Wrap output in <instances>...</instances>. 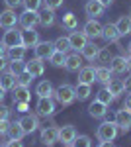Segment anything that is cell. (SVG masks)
<instances>
[{"label": "cell", "instance_id": "cell-10", "mask_svg": "<svg viewBox=\"0 0 131 147\" xmlns=\"http://www.w3.org/2000/svg\"><path fill=\"white\" fill-rule=\"evenodd\" d=\"M26 71L32 75L33 79H37V77H41L45 73V63L43 59H39V57H35V59H32L30 63H26Z\"/></svg>", "mask_w": 131, "mask_h": 147}, {"label": "cell", "instance_id": "cell-52", "mask_svg": "<svg viewBox=\"0 0 131 147\" xmlns=\"http://www.w3.org/2000/svg\"><path fill=\"white\" fill-rule=\"evenodd\" d=\"M4 96H6V90H4V88H2V86H0V104H2V102H4Z\"/></svg>", "mask_w": 131, "mask_h": 147}, {"label": "cell", "instance_id": "cell-27", "mask_svg": "<svg viewBox=\"0 0 131 147\" xmlns=\"http://www.w3.org/2000/svg\"><path fill=\"white\" fill-rule=\"evenodd\" d=\"M16 84H18V82H16V75H12L10 71L0 75V86H2L4 90H12Z\"/></svg>", "mask_w": 131, "mask_h": 147}, {"label": "cell", "instance_id": "cell-40", "mask_svg": "<svg viewBox=\"0 0 131 147\" xmlns=\"http://www.w3.org/2000/svg\"><path fill=\"white\" fill-rule=\"evenodd\" d=\"M63 28H67V30H75V28H77V16L69 12V14L65 16V20H63Z\"/></svg>", "mask_w": 131, "mask_h": 147}, {"label": "cell", "instance_id": "cell-43", "mask_svg": "<svg viewBox=\"0 0 131 147\" xmlns=\"http://www.w3.org/2000/svg\"><path fill=\"white\" fill-rule=\"evenodd\" d=\"M8 118H10V108L0 104V120H8Z\"/></svg>", "mask_w": 131, "mask_h": 147}, {"label": "cell", "instance_id": "cell-18", "mask_svg": "<svg viewBox=\"0 0 131 147\" xmlns=\"http://www.w3.org/2000/svg\"><path fill=\"white\" fill-rule=\"evenodd\" d=\"M69 41H71V49H77V51H80L82 47L86 45L88 37L82 32H73V34L69 35Z\"/></svg>", "mask_w": 131, "mask_h": 147}, {"label": "cell", "instance_id": "cell-34", "mask_svg": "<svg viewBox=\"0 0 131 147\" xmlns=\"http://www.w3.org/2000/svg\"><path fill=\"white\" fill-rule=\"evenodd\" d=\"M65 59H67L65 53H61V51H55L53 55L49 57V63H51L53 67H65Z\"/></svg>", "mask_w": 131, "mask_h": 147}, {"label": "cell", "instance_id": "cell-50", "mask_svg": "<svg viewBox=\"0 0 131 147\" xmlns=\"http://www.w3.org/2000/svg\"><path fill=\"white\" fill-rule=\"evenodd\" d=\"M6 57V47H4V43L0 41V59H4Z\"/></svg>", "mask_w": 131, "mask_h": 147}, {"label": "cell", "instance_id": "cell-21", "mask_svg": "<svg viewBox=\"0 0 131 147\" xmlns=\"http://www.w3.org/2000/svg\"><path fill=\"white\" fill-rule=\"evenodd\" d=\"M12 96H14V102H30V90L28 86H22V84H16L12 88Z\"/></svg>", "mask_w": 131, "mask_h": 147}, {"label": "cell", "instance_id": "cell-51", "mask_svg": "<svg viewBox=\"0 0 131 147\" xmlns=\"http://www.w3.org/2000/svg\"><path fill=\"white\" fill-rule=\"evenodd\" d=\"M98 2L104 6V8H106V6H112V2H114V0H98Z\"/></svg>", "mask_w": 131, "mask_h": 147}, {"label": "cell", "instance_id": "cell-38", "mask_svg": "<svg viewBox=\"0 0 131 147\" xmlns=\"http://www.w3.org/2000/svg\"><path fill=\"white\" fill-rule=\"evenodd\" d=\"M8 65H10V73H12V75H16V77H18L20 73L26 71V63H24V61H10Z\"/></svg>", "mask_w": 131, "mask_h": 147}, {"label": "cell", "instance_id": "cell-13", "mask_svg": "<svg viewBox=\"0 0 131 147\" xmlns=\"http://www.w3.org/2000/svg\"><path fill=\"white\" fill-rule=\"evenodd\" d=\"M39 43V32H35V28L33 30H24L22 32V45L28 49V47H35Z\"/></svg>", "mask_w": 131, "mask_h": 147}, {"label": "cell", "instance_id": "cell-46", "mask_svg": "<svg viewBox=\"0 0 131 147\" xmlns=\"http://www.w3.org/2000/svg\"><path fill=\"white\" fill-rule=\"evenodd\" d=\"M14 104H16V110H18L20 114H26V112H28V108H30L28 102H14Z\"/></svg>", "mask_w": 131, "mask_h": 147}, {"label": "cell", "instance_id": "cell-39", "mask_svg": "<svg viewBox=\"0 0 131 147\" xmlns=\"http://www.w3.org/2000/svg\"><path fill=\"white\" fill-rule=\"evenodd\" d=\"M24 8L26 10H32V12H37L39 10V6L43 4V0H22Z\"/></svg>", "mask_w": 131, "mask_h": 147}, {"label": "cell", "instance_id": "cell-47", "mask_svg": "<svg viewBox=\"0 0 131 147\" xmlns=\"http://www.w3.org/2000/svg\"><path fill=\"white\" fill-rule=\"evenodd\" d=\"M6 147H24V143H22V139H10Z\"/></svg>", "mask_w": 131, "mask_h": 147}, {"label": "cell", "instance_id": "cell-12", "mask_svg": "<svg viewBox=\"0 0 131 147\" xmlns=\"http://www.w3.org/2000/svg\"><path fill=\"white\" fill-rule=\"evenodd\" d=\"M77 137V129L75 125H63L59 127V141H63V145H71Z\"/></svg>", "mask_w": 131, "mask_h": 147}, {"label": "cell", "instance_id": "cell-29", "mask_svg": "<svg viewBox=\"0 0 131 147\" xmlns=\"http://www.w3.org/2000/svg\"><path fill=\"white\" fill-rule=\"evenodd\" d=\"M6 136H8V139H22V137L26 136V131H24V127H22L20 122H12Z\"/></svg>", "mask_w": 131, "mask_h": 147}, {"label": "cell", "instance_id": "cell-16", "mask_svg": "<svg viewBox=\"0 0 131 147\" xmlns=\"http://www.w3.org/2000/svg\"><path fill=\"white\" fill-rule=\"evenodd\" d=\"M65 69L67 71H71V73H77L82 69V59L78 53H71V55H67L65 59Z\"/></svg>", "mask_w": 131, "mask_h": 147}, {"label": "cell", "instance_id": "cell-23", "mask_svg": "<svg viewBox=\"0 0 131 147\" xmlns=\"http://www.w3.org/2000/svg\"><path fill=\"white\" fill-rule=\"evenodd\" d=\"M100 47L94 43V41H86V45L80 49V53H82V57L84 59H88V61H94L96 59V55H98Z\"/></svg>", "mask_w": 131, "mask_h": 147}, {"label": "cell", "instance_id": "cell-8", "mask_svg": "<svg viewBox=\"0 0 131 147\" xmlns=\"http://www.w3.org/2000/svg\"><path fill=\"white\" fill-rule=\"evenodd\" d=\"M57 141H59V127L57 125H45L43 129H41V143L51 147Z\"/></svg>", "mask_w": 131, "mask_h": 147}, {"label": "cell", "instance_id": "cell-17", "mask_svg": "<svg viewBox=\"0 0 131 147\" xmlns=\"http://www.w3.org/2000/svg\"><path fill=\"white\" fill-rule=\"evenodd\" d=\"M106 88L110 90V94H112L114 100H116V98H120L121 94L125 92V84H123V80H120V79H112L108 84H106Z\"/></svg>", "mask_w": 131, "mask_h": 147}, {"label": "cell", "instance_id": "cell-33", "mask_svg": "<svg viewBox=\"0 0 131 147\" xmlns=\"http://www.w3.org/2000/svg\"><path fill=\"white\" fill-rule=\"evenodd\" d=\"M53 43H55V51H61V53H65V55L71 51V41H69V37H59Z\"/></svg>", "mask_w": 131, "mask_h": 147}, {"label": "cell", "instance_id": "cell-57", "mask_svg": "<svg viewBox=\"0 0 131 147\" xmlns=\"http://www.w3.org/2000/svg\"><path fill=\"white\" fill-rule=\"evenodd\" d=\"M129 18H131V14H129Z\"/></svg>", "mask_w": 131, "mask_h": 147}, {"label": "cell", "instance_id": "cell-45", "mask_svg": "<svg viewBox=\"0 0 131 147\" xmlns=\"http://www.w3.org/2000/svg\"><path fill=\"white\" fill-rule=\"evenodd\" d=\"M4 4H6L10 10H16L18 6H22V0H4Z\"/></svg>", "mask_w": 131, "mask_h": 147}, {"label": "cell", "instance_id": "cell-6", "mask_svg": "<svg viewBox=\"0 0 131 147\" xmlns=\"http://www.w3.org/2000/svg\"><path fill=\"white\" fill-rule=\"evenodd\" d=\"M18 22L24 30H33L37 24H39V12H32V10H26L24 14L18 16Z\"/></svg>", "mask_w": 131, "mask_h": 147}, {"label": "cell", "instance_id": "cell-22", "mask_svg": "<svg viewBox=\"0 0 131 147\" xmlns=\"http://www.w3.org/2000/svg\"><path fill=\"white\" fill-rule=\"evenodd\" d=\"M53 24H55V10L43 6V10L39 12V26L49 28V26H53Z\"/></svg>", "mask_w": 131, "mask_h": 147}, {"label": "cell", "instance_id": "cell-36", "mask_svg": "<svg viewBox=\"0 0 131 147\" xmlns=\"http://www.w3.org/2000/svg\"><path fill=\"white\" fill-rule=\"evenodd\" d=\"M96 100L102 102V104H106V106H110V102H114V96L110 94L108 88H102V90H98V94H96Z\"/></svg>", "mask_w": 131, "mask_h": 147}, {"label": "cell", "instance_id": "cell-37", "mask_svg": "<svg viewBox=\"0 0 131 147\" xmlns=\"http://www.w3.org/2000/svg\"><path fill=\"white\" fill-rule=\"evenodd\" d=\"M71 147H92V139L88 136H77L75 141L71 143Z\"/></svg>", "mask_w": 131, "mask_h": 147}, {"label": "cell", "instance_id": "cell-48", "mask_svg": "<svg viewBox=\"0 0 131 147\" xmlns=\"http://www.w3.org/2000/svg\"><path fill=\"white\" fill-rule=\"evenodd\" d=\"M123 84H125V90L131 92V75H129V77H127L125 80H123Z\"/></svg>", "mask_w": 131, "mask_h": 147}, {"label": "cell", "instance_id": "cell-49", "mask_svg": "<svg viewBox=\"0 0 131 147\" xmlns=\"http://www.w3.org/2000/svg\"><path fill=\"white\" fill-rule=\"evenodd\" d=\"M123 108H127V110H131V92L127 94V98H125V106Z\"/></svg>", "mask_w": 131, "mask_h": 147}, {"label": "cell", "instance_id": "cell-26", "mask_svg": "<svg viewBox=\"0 0 131 147\" xmlns=\"http://www.w3.org/2000/svg\"><path fill=\"white\" fill-rule=\"evenodd\" d=\"M92 94V88H90V84H82V82H78L77 86H75V98L78 102L82 100H88V96Z\"/></svg>", "mask_w": 131, "mask_h": 147}, {"label": "cell", "instance_id": "cell-3", "mask_svg": "<svg viewBox=\"0 0 131 147\" xmlns=\"http://www.w3.org/2000/svg\"><path fill=\"white\" fill-rule=\"evenodd\" d=\"M116 125H118V131L125 134L131 129V110L127 108H121L116 112Z\"/></svg>", "mask_w": 131, "mask_h": 147}, {"label": "cell", "instance_id": "cell-1", "mask_svg": "<svg viewBox=\"0 0 131 147\" xmlns=\"http://www.w3.org/2000/svg\"><path fill=\"white\" fill-rule=\"evenodd\" d=\"M100 141H114L118 137V125L116 122H102L98 125V131H96Z\"/></svg>", "mask_w": 131, "mask_h": 147}, {"label": "cell", "instance_id": "cell-56", "mask_svg": "<svg viewBox=\"0 0 131 147\" xmlns=\"http://www.w3.org/2000/svg\"><path fill=\"white\" fill-rule=\"evenodd\" d=\"M127 49H129V53H131V43H129V47H127Z\"/></svg>", "mask_w": 131, "mask_h": 147}, {"label": "cell", "instance_id": "cell-32", "mask_svg": "<svg viewBox=\"0 0 131 147\" xmlns=\"http://www.w3.org/2000/svg\"><path fill=\"white\" fill-rule=\"evenodd\" d=\"M8 57H10V61H24V57H26V47L24 45L10 47V49H8Z\"/></svg>", "mask_w": 131, "mask_h": 147}, {"label": "cell", "instance_id": "cell-14", "mask_svg": "<svg viewBox=\"0 0 131 147\" xmlns=\"http://www.w3.org/2000/svg\"><path fill=\"white\" fill-rule=\"evenodd\" d=\"M18 122L22 124L26 134H33V131L39 127V120H37V116H33V114H26L22 120H18Z\"/></svg>", "mask_w": 131, "mask_h": 147}, {"label": "cell", "instance_id": "cell-41", "mask_svg": "<svg viewBox=\"0 0 131 147\" xmlns=\"http://www.w3.org/2000/svg\"><path fill=\"white\" fill-rule=\"evenodd\" d=\"M32 79H33L32 75H30L28 71H24V73H20V75L16 77V82H18V84H22V86H28V84L32 82Z\"/></svg>", "mask_w": 131, "mask_h": 147}, {"label": "cell", "instance_id": "cell-7", "mask_svg": "<svg viewBox=\"0 0 131 147\" xmlns=\"http://www.w3.org/2000/svg\"><path fill=\"white\" fill-rule=\"evenodd\" d=\"M2 43L6 49L10 47H16V45H22V32H18L16 28H10L4 32V37H2Z\"/></svg>", "mask_w": 131, "mask_h": 147}, {"label": "cell", "instance_id": "cell-53", "mask_svg": "<svg viewBox=\"0 0 131 147\" xmlns=\"http://www.w3.org/2000/svg\"><path fill=\"white\" fill-rule=\"evenodd\" d=\"M6 69V59H0V73Z\"/></svg>", "mask_w": 131, "mask_h": 147}, {"label": "cell", "instance_id": "cell-15", "mask_svg": "<svg viewBox=\"0 0 131 147\" xmlns=\"http://www.w3.org/2000/svg\"><path fill=\"white\" fill-rule=\"evenodd\" d=\"M94 80H96V69L94 67H82L78 71V82H82V84H94Z\"/></svg>", "mask_w": 131, "mask_h": 147}, {"label": "cell", "instance_id": "cell-2", "mask_svg": "<svg viewBox=\"0 0 131 147\" xmlns=\"http://www.w3.org/2000/svg\"><path fill=\"white\" fill-rule=\"evenodd\" d=\"M55 98H57V102H59L61 106L73 104V102L77 100V98H75V86H71V84H61V86L55 90Z\"/></svg>", "mask_w": 131, "mask_h": 147}, {"label": "cell", "instance_id": "cell-20", "mask_svg": "<svg viewBox=\"0 0 131 147\" xmlns=\"http://www.w3.org/2000/svg\"><path fill=\"white\" fill-rule=\"evenodd\" d=\"M84 12H86V16H90V18H96V16H102L104 14V6L100 4L98 0H88L86 6H84Z\"/></svg>", "mask_w": 131, "mask_h": 147}, {"label": "cell", "instance_id": "cell-58", "mask_svg": "<svg viewBox=\"0 0 131 147\" xmlns=\"http://www.w3.org/2000/svg\"><path fill=\"white\" fill-rule=\"evenodd\" d=\"M0 147H2V145H0Z\"/></svg>", "mask_w": 131, "mask_h": 147}, {"label": "cell", "instance_id": "cell-35", "mask_svg": "<svg viewBox=\"0 0 131 147\" xmlns=\"http://www.w3.org/2000/svg\"><path fill=\"white\" fill-rule=\"evenodd\" d=\"M112 53H110V49L108 47H100V51H98V55H96V61L98 63H102V65H106V63H110L112 61Z\"/></svg>", "mask_w": 131, "mask_h": 147}, {"label": "cell", "instance_id": "cell-54", "mask_svg": "<svg viewBox=\"0 0 131 147\" xmlns=\"http://www.w3.org/2000/svg\"><path fill=\"white\" fill-rule=\"evenodd\" d=\"M125 63H127V71L131 73V55H129V57H125Z\"/></svg>", "mask_w": 131, "mask_h": 147}, {"label": "cell", "instance_id": "cell-24", "mask_svg": "<svg viewBox=\"0 0 131 147\" xmlns=\"http://www.w3.org/2000/svg\"><path fill=\"white\" fill-rule=\"evenodd\" d=\"M106 108H108L106 104H102V102L94 100L90 106H88V114H90L92 118H104V116H106V112H108Z\"/></svg>", "mask_w": 131, "mask_h": 147}, {"label": "cell", "instance_id": "cell-44", "mask_svg": "<svg viewBox=\"0 0 131 147\" xmlns=\"http://www.w3.org/2000/svg\"><path fill=\"white\" fill-rule=\"evenodd\" d=\"M8 127H10V122L8 120H0V136H6L8 134Z\"/></svg>", "mask_w": 131, "mask_h": 147}, {"label": "cell", "instance_id": "cell-5", "mask_svg": "<svg viewBox=\"0 0 131 147\" xmlns=\"http://www.w3.org/2000/svg\"><path fill=\"white\" fill-rule=\"evenodd\" d=\"M35 110H37V116H53L55 114V100L53 96H43V98H39L37 100V106H35Z\"/></svg>", "mask_w": 131, "mask_h": 147}, {"label": "cell", "instance_id": "cell-30", "mask_svg": "<svg viewBox=\"0 0 131 147\" xmlns=\"http://www.w3.org/2000/svg\"><path fill=\"white\" fill-rule=\"evenodd\" d=\"M116 28H118L120 35H129L131 34V18L129 16H121L116 22Z\"/></svg>", "mask_w": 131, "mask_h": 147}, {"label": "cell", "instance_id": "cell-55", "mask_svg": "<svg viewBox=\"0 0 131 147\" xmlns=\"http://www.w3.org/2000/svg\"><path fill=\"white\" fill-rule=\"evenodd\" d=\"M100 147H114V143H112V141H102Z\"/></svg>", "mask_w": 131, "mask_h": 147}, {"label": "cell", "instance_id": "cell-19", "mask_svg": "<svg viewBox=\"0 0 131 147\" xmlns=\"http://www.w3.org/2000/svg\"><path fill=\"white\" fill-rule=\"evenodd\" d=\"M110 71H112V73H116V75H121V73H125V71H127L125 57H121V55L112 57V61H110Z\"/></svg>", "mask_w": 131, "mask_h": 147}, {"label": "cell", "instance_id": "cell-11", "mask_svg": "<svg viewBox=\"0 0 131 147\" xmlns=\"http://www.w3.org/2000/svg\"><path fill=\"white\" fill-rule=\"evenodd\" d=\"M16 24H18V14L16 10H4L0 14V28H6V30H10V28H16Z\"/></svg>", "mask_w": 131, "mask_h": 147}, {"label": "cell", "instance_id": "cell-31", "mask_svg": "<svg viewBox=\"0 0 131 147\" xmlns=\"http://www.w3.org/2000/svg\"><path fill=\"white\" fill-rule=\"evenodd\" d=\"M96 80L102 82V84H108L110 80H112V71H110V67L100 65V67L96 69Z\"/></svg>", "mask_w": 131, "mask_h": 147}, {"label": "cell", "instance_id": "cell-4", "mask_svg": "<svg viewBox=\"0 0 131 147\" xmlns=\"http://www.w3.org/2000/svg\"><path fill=\"white\" fill-rule=\"evenodd\" d=\"M102 32H104V26L98 20H94V18H90L84 24V28H82V34L86 35L88 39H98V37H102Z\"/></svg>", "mask_w": 131, "mask_h": 147}, {"label": "cell", "instance_id": "cell-42", "mask_svg": "<svg viewBox=\"0 0 131 147\" xmlns=\"http://www.w3.org/2000/svg\"><path fill=\"white\" fill-rule=\"evenodd\" d=\"M43 6H45V8H51V10H55V8L63 6V0H43Z\"/></svg>", "mask_w": 131, "mask_h": 147}, {"label": "cell", "instance_id": "cell-28", "mask_svg": "<svg viewBox=\"0 0 131 147\" xmlns=\"http://www.w3.org/2000/svg\"><path fill=\"white\" fill-rule=\"evenodd\" d=\"M35 94L39 96V98H43V96H53V84H51V80H41L39 84H37V88H35Z\"/></svg>", "mask_w": 131, "mask_h": 147}, {"label": "cell", "instance_id": "cell-9", "mask_svg": "<svg viewBox=\"0 0 131 147\" xmlns=\"http://www.w3.org/2000/svg\"><path fill=\"white\" fill-rule=\"evenodd\" d=\"M33 51H35V57H39V59H49V57L55 53V43L53 41H39L37 45L33 47Z\"/></svg>", "mask_w": 131, "mask_h": 147}, {"label": "cell", "instance_id": "cell-25", "mask_svg": "<svg viewBox=\"0 0 131 147\" xmlns=\"http://www.w3.org/2000/svg\"><path fill=\"white\" fill-rule=\"evenodd\" d=\"M102 35H104L108 41H112V43H116V41L121 37L120 32H118V28H116V24H106V26H104V32H102Z\"/></svg>", "mask_w": 131, "mask_h": 147}]
</instances>
